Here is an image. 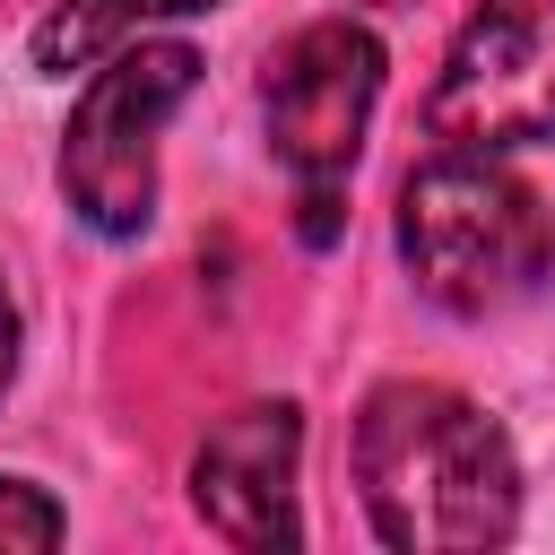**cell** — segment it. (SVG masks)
Returning a JSON list of instances; mask_svg holds the SVG:
<instances>
[{"label":"cell","mask_w":555,"mask_h":555,"mask_svg":"<svg viewBox=\"0 0 555 555\" xmlns=\"http://www.w3.org/2000/svg\"><path fill=\"white\" fill-rule=\"evenodd\" d=\"M61 503L43 494V486H26V477H0V555H43V546H61Z\"/></svg>","instance_id":"8"},{"label":"cell","mask_w":555,"mask_h":555,"mask_svg":"<svg viewBox=\"0 0 555 555\" xmlns=\"http://www.w3.org/2000/svg\"><path fill=\"white\" fill-rule=\"evenodd\" d=\"M382 104V43L356 17H312L269 52L260 78V121L278 165L295 173V191H347L356 147L373 130Z\"/></svg>","instance_id":"5"},{"label":"cell","mask_w":555,"mask_h":555,"mask_svg":"<svg viewBox=\"0 0 555 555\" xmlns=\"http://www.w3.org/2000/svg\"><path fill=\"white\" fill-rule=\"evenodd\" d=\"M199 9H225V0H61V9L35 26V69H43V78L95 69L104 52H121L130 35H147L156 17H199Z\"/></svg>","instance_id":"7"},{"label":"cell","mask_w":555,"mask_h":555,"mask_svg":"<svg viewBox=\"0 0 555 555\" xmlns=\"http://www.w3.org/2000/svg\"><path fill=\"white\" fill-rule=\"evenodd\" d=\"M399 260L451 321H494L555 278V217L486 147H442L399 182Z\"/></svg>","instance_id":"2"},{"label":"cell","mask_w":555,"mask_h":555,"mask_svg":"<svg viewBox=\"0 0 555 555\" xmlns=\"http://www.w3.org/2000/svg\"><path fill=\"white\" fill-rule=\"evenodd\" d=\"M191 87H199L191 43L130 35L121 52L95 61L61 130V199L78 208V225H95L104 243H130L156 217V130L191 104Z\"/></svg>","instance_id":"3"},{"label":"cell","mask_w":555,"mask_h":555,"mask_svg":"<svg viewBox=\"0 0 555 555\" xmlns=\"http://www.w3.org/2000/svg\"><path fill=\"white\" fill-rule=\"evenodd\" d=\"M17 382V295H9V278H0V390Z\"/></svg>","instance_id":"9"},{"label":"cell","mask_w":555,"mask_h":555,"mask_svg":"<svg viewBox=\"0 0 555 555\" xmlns=\"http://www.w3.org/2000/svg\"><path fill=\"white\" fill-rule=\"evenodd\" d=\"M295 460H304V408L295 399L234 408L199 442V460H191L199 520L225 546H243V555H286L304 538V520H295Z\"/></svg>","instance_id":"6"},{"label":"cell","mask_w":555,"mask_h":555,"mask_svg":"<svg viewBox=\"0 0 555 555\" xmlns=\"http://www.w3.org/2000/svg\"><path fill=\"white\" fill-rule=\"evenodd\" d=\"M442 147H538L555 139V0H477L425 95Z\"/></svg>","instance_id":"4"},{"label":"cell","mask_w":555,"mask_h":555,"mask_svg":"<svg viewBox=\"0 0 555 555\" xmlns=\"http://www.w3.org/2000/svg\"><path fill=\"white\" fill-rule=\"evenodd\" d=\"M347 460L373 538L399 555H486L520 529V460L503 425L442 382H382Z\"/></svg>","instance_id":"1"}]
</instances>
